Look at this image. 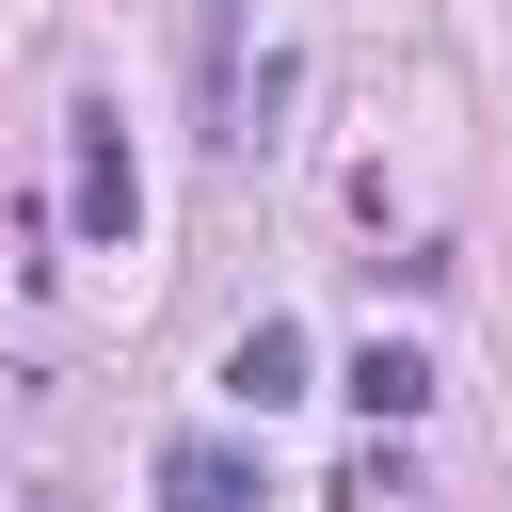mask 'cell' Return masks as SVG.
<instances>
[{
	"label": "cell",
	"mask_w": 512,
	"mask_h": 512,
	"mask_svg": "<svg viewBox=\"0 0 512 512\" xmlns=\"http://www.w3.org/2000/svg\"><path fill=\"white\" fill-rule=\"evenodd\" d=\"M224 400H240V416H288V400H304V320H240Z\"/></svg>",
	"instance_id": "4"
},
{
	"label": "cell",
	"mask_w": 512,
	"mask_h": 512,
	"mask_svg": "<svg viewBox=\"0 0 512 512\" xmlns=\"http://www.w3.org/2000/svg\"><path fill=\"white\" fill-rule=\"evenodd\" d=\"M64 224H80L96 256H128V224H144V176H128V112H112V96H80V192H64Z\"/></svg>",
	"instance_id": "1"
},
{
	"label": "cell",
	"mask_w": 512,
	"mask_h": 512,
	"mask_svg": "<svg viewBox=\"0 0 512 512\" xmlns=\"http://www.w3.org/2000/svg\"><path fill=\"white\" fill-rule=\"evenodd\" d=\"M336 400H352L368 432H416V416H432V352H400V336H368V352L336 368Z\"/></svg>",
	"instance_id": "2"
},
{
	"label": "cell",
	"mask_w": 512,
	"mask_h": 512,
	"mask_svg": "<svg viewBox=\"0 0 512 512\" xmlns=\"http://www.w3.org/2000/svg\"><path fill=\"white\" fill-rule=\"evenodd\" d=\"M160 512H256V448L176 432V448H160Z\"/></svg>",
	"instance_id": "3"
}]
</instances>
